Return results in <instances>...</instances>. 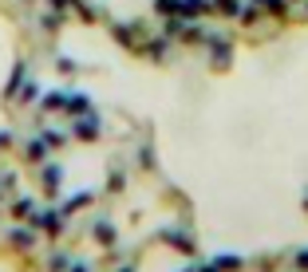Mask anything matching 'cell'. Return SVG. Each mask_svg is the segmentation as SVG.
I'll return each mask as SVG.
<instances>
[]
</instances>
